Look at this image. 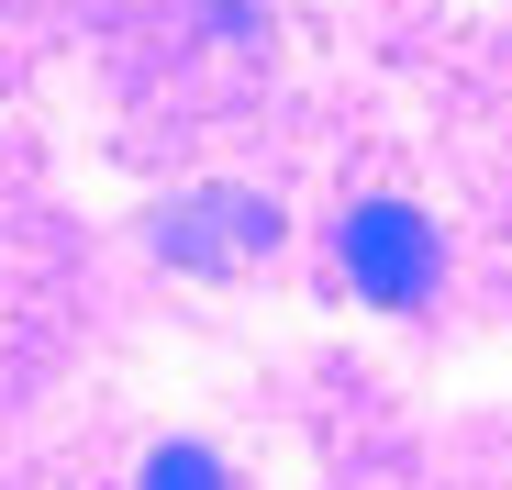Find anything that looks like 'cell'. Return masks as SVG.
Here are the masks:
<instances>
[{"mask_svg":"<svg viewBox=\"0 0 512 490\" xmlns=\"http://www.w3.org/2000/svg\"><path fill=\"white\" fill-rule=\"evenodd\" d=\"M334 279H346L357 301H379V312L435 301V223H423L412 201H357L346 223H334Z\"/></svg>","mask_w":512,"mask_h":490,"instance_id":"cell-1","label":"cell"},{"mask_svg":"<svg viewBox=\"0 0 512 490\" xmlns=\"http://www.w3.org/2000/svg\"><path fill=\"white\" fill-rule=\"evenodd\" d=\"M156 257L167 268H256V257H279V212L256 201V190H190V201H167L156 212Z\"/></svg>","mask_w":512,"mask_h":490,"instance_id":"cell-2","label":"cell"},{"mask_svg":"<svg viewBox=\"0 0 512 490\" xmlns=\"http://www.w3.org/2000/svg\"><path fill=\"white\" fill-rule=\"evenodd\" d=\"M145 490H234V479H223L212 446H156L145 457Z\"/></svg>","mask_w":512,"mask_h":490,"instance_id":"cell-3","label":"cell"}]
</instances>
